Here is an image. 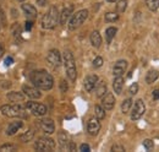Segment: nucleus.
<instances>
[{"label":"nucleus","mask_w":159,"mask_h":152,"mask_svg":"<svg viewBox=\"0 0 159 152\" xmlns=\"http://www.w3.org/2000/svg\"><path fill=\"white\" fill-rule=\"evenodd\" d=\"M31 82L39 90L48 91L54 86V78L45 70H34L30 75Z\"/></svg>","instance_id":"f257e3e1"},{"label":"nucleus","mask_w":159,"mask_h":152,"mask_svg":"<svg viewBox=\"0 0 159 152\" xmlns=\"http://www.w3.org/2000/svg\"><path fill=\"white\" fill-rule=\"evenodd\" d=\"M0 112L9 118H27L26 109L20 104H4L0 107Z\"/></svg>","instance_id":"f03ea898"},{"label":"nucleus","mask_w":159,"mask_h":152,"mask_svg":"<svg viewBox=\"0 0 159 152\" xmlns=\"http://www.w3.org/2000/svg\"><path fill=\"white\" fill-rule=\"evenodd\" d=\"M62 59H64V65H65V70H66L67 77H69L72 82L76 81L77 71H76L75 58H74V55H72V53L69 52V50H65L64 54H62Z\"/></svg>","instance_id":"7ed1b4c3"},{"label":"nucleus","mask_w":159,"mask_h":152,"mask_svg":"<svg viewBox=\"0 0 159 152\" xmlns=\"http://www.w3.org/2000/svg\"><path fill=\"white\" fill-rule=\"evenodd\" d=\"M59 11H58V9H57V6H52L49 10H48V12L43 16V19H42V27L43 28H45V30H52V28H54L55 26H57V23H58V21H59Z\"/></svg>","instance_id":"20e7f679"},{"label":"nucleus","mask_w":159,"mask_h":152,"mask_svg":"<svg viewBox=\"0 0 159 152\" xmlns=\"http://www.w3.org/2000/svg\"><path fill=\"white\" fill-rule=\"evenodd\" d=\"M87 17H88V11H87V10H80V11H77V12L71 17V20H70L69 28H70L71 31L79 28L80 26L87 20Z\"/></svg>","instance_id":"39448f33"},{"label":"nucleus","mask_w":159,"mask_h":152,"mask_svg":"<svg viewBox=\"0 0 159 152\" xmlns=\"http://www.w3.org/2000/svg\"><path fill=\"white\" fill-rule=\"evenodd\" d=\"M54 147H55V142L50 137H39L34 144L36 151H52L54 150Z\"/></svg>","instance_id":"423d86ee"},{"label":"nucleus","mask_w":159,"mask_h":152,"mask_svg":"<svg viewBox=\"0 0 159 152\" xmlns=\"http://www.w3.org/2000/svg\"><path fill=\"white\" fill-rule=\"evenodd\" d=\"M26 109L30 111L31 113L36 116H42L47 114V107L42 103H37V102H27L26 103Z\"/></svg>","instance_id":"0eeeda50"},{"label":"nucleus","mask_w":159,"mask_h":152,"mask_svg":"<svg viewBox=\"0 0 159 152\" xmlns=\"http://www.w3.org/2000/svg\"><path fill=\"white\" fill-rule=\"evenodd\" d=\"M146 112V106H144V102L142 99H137L132 107V111H131V119L132 120H139V118L144 114Z\"/></svg>","instance_id":"6e6552de"},{"label":"nucleus","mask_w":159,"mask_h":152,"mask_svg":"<svg viewBox=\"0 0 159 152\" xmlns=\"http://www.w3.org/2000/svg\"><path fill=\"white\" fill-rule=\"evenodd\" d=\"M47 61L49 63V65L53 69H58L61 65V55H60L59 50L58 49H52L47 55Z\"/></svg>","instance_id":"1a4fd4ad"},{"label":"nucleus","mask_w":159,"mask_h":152,"mask_svg":"<svg viewBox=\"0 0 159 152\" xmlns=\"http://www.w3.org/2000/svg\"><path fill=\"white\" fill-rule=\"evenodd\" d=\"M39 126L40 129L43 130V133H45L47 135H50L55 131V125H54V121L49 118H45V119H42L39 120Z\"/></svg>","instance_id":"9d476101"},{"label":"nucleus","mask_w":159,"mask_h":152,"mask_svg":"<svg viewBox=\"0 0 159 152\" xmlns=\"http://www.w3.org/2000/svg\"><path fill=\"white\" fill-rule=\"evenodd\" d=\"M100 130V123L98 118H91L88 120V124H87V131L89 135L92 136H96L97 134L99 133Z\"/></svg>","instance_id":"9b49d317"},{"label":"nucleus","mask_w":159,"mask_h":152,"mask_svg":"<svg viewBox=\"0 0 159 152\" xmlns=\"http://www.w3.org/2000/svg\"><path fill=\"white\" fill-rule=\"evenodd\" d=\"M115 104V97L113 93H105L102 99V106L105 111H111Z\"/></svg>","instance_id":"f8f14e48"},{"label":"nucleus","mask_w":159,"mask_h":152,"mask_svg":"<svg viewBox=\"0 0 159 152\" xmlns=\"http://www.w3.org/2000/svg\"><path fill=\"white\" fill-rule=\"evenodd\" d=\"M72 11H74V5H71V4H66V5L64 6V9H62V11H61L60 17H59V21L61 25H65V23L67 22V20L70 19Z\"/></svg>","instance_id":"ddd939ff"},{"label":"nucleus","mask_w":159,"mask_h":152,"mask_svg":"<svg viewBox=\"0 0 159 152\" xmlns=\"http://www.w3.org/2000/svg\"><path fill=\"white\" fill-rule=\"evenodd\" d=\"M22 91L26 96H28L30 98L32 99H38L42 97V93L39 92V88H34V87H31V86H27V85H23L22 86Z\"/></svg>","instance_id":"4468645a"},{"label":"nucleus","mask_w":159,"mask_h":152,"mask_svg":"<svg viewBox=\"0 0 159 152\" xmlns=\"http://www.w3.org/2000/svg\"><path fill=\"white\" fill-rule=\"evenodd\" d=\"M97 83H98V76L89 75L84 78V83H83V86H84V88H86L87 92H92V91L94 90V87L97 86Z\"/></svg>","instance_id":"2eb2a0df"},{"label":"nucleus","mask_w":159,"mask_h":152,"mask_svg":"<svg viewBox=\"0 0 159 152\" xmlns=\"http://www.w3.org/2000/svg\"><path fill=\"white\" fill-rule=\"evenodd\" d=\"M126 69H127V61L126 60H118L115 63L114 68H113V74L115 77L116 76H122L125 74Z\"/></svg>","instance_id":"dca6fc26"},{"label":"nucleus","mask_w":159,"mask_h":152,"mask_svg":"<svg viewBox=\"0 0 159 152\" xmlns=\"http://www.w3.org/2000/svg\"><path fill=\"white\" fill-rule=\"evenodd\" d=\"M22 10H23V12L26 14V16L27 17H30V19H36V16H37V10H36V7L33 6V5H31V4H22Z\"/></svg>","instance_id":"f3484780"},{"label":"nucleus","mask_w":159,"mask_h":152,"mask_svg":"<svg viewBox=\"0 0 159 152\" xmlns=\"http://www.w3.org/2000/svg\"><path fill=\"white\" fill-rule=\"evenodd\" d=\"M22 126H23V123H22V121H14V123H11V124L7 126L6 134H7L9 136H11V135H14V134L17 133L19 129H21Z\"/></svg>","instance_id":"a211bd4d"},{"label":"nucleus","mask_w":159,"mask_h":152,"mask_svg":"<svg viewBox=\"0 0 159 152\" xmlns=\"http://www.w3.org/2000/svg\"><path fill=\"white\" fill-rule=\"evenodd\" d=\"M7 99L10 102H15V103L25 102V93H22V92H10V93H7Z\"/></svg>","instance_id":"6ab92c4d"},{"label":"nucleus","mask_w":159,"mask_h":152,"mask_svg":"<svg viewBox=\"0 0 159 152\" xmlns=\"http://www.w3.org/2000/svg\"><path fill=\"white\" fill-rule=\"evenodd\" d=\"M122 87H124V78H122V76H116L114 78V82H113V88H114L116 95L121 93Z\"/></svg>","instance_id":"aec40b11"},{"label":"nucleus","mask_w":159,"mask_h":152,"mask_svg":"<svg viewBox=\"0 0 159 152\" xmlns=\"http://www.w3.org/2000/svg\"><path fill=\"white\" fill-rule=\"evenodd\" d=\"M89 39H91V43H92V45L94 48H99L100 44H102V36H100V33L98 31H93L91 33Z\"/></svg>","instance_id":"412c9836"},{"label":"nucleus","mask_w":159,"mask_h":152,"mask_svg":"<svg viewBox=\"0 0 159 152\" xmlns=\"http://www.w3.org/2000/svg\"><path fill=\"white\" fill-rule=\"evenodd\" d=\"M158 77H159V71L152 69V70H149V71L147 73V75H146V82H147L148 85H151V83L156 82V81L158 80Z\"/></svg>","instance_id":"4be33fe9"},{"label":"nucleus","mask_w":159,"mask_h":152,"mask_svg":"<svg viewBox=\"0 0 159 152\" xmlns=\"http://www.w3.org/2000/svg\"><path fill=\"white\" fill-rule=\"evenodd\" d=\"M131 107H132V99L131 98H126L122 102V104H121V112L124 114L129 113L130 109H131Z\"/></svg>","instance_id":"5701e85b"},{"label":"nucleus","mask_w":159,"mask_h":152,"mask_svg":"<svg viewBox=\"0 0 159 152\" xmlns=\"http://www.w3.org/2000/svg\"><path fill=\"white\" fill-rule=\"evenodd\" d=\"M116 32H118V30H116L115 27H109V28H107V31H105V37H107V42H108V43H111V40H113V38L115 37Z\"/></svg>","instance_id":"b1692460"},{"label":"nucleus","mask_w":159,"mask_h":152,"mask_svg":"<svg viewBox=\"0 0 159 152\" xmlns=\"http://www.w3.org/2000/svg\"><path fill=\"white\" fill-rule=\"evenodd\" d=\"M105 93H107V83H105L104 81H102V82H99V85L97 86L96 95H97V97L102 98V97L105 95Z\"/></svg>","instance_id":"393cba45"},{"label":"nucleus","mask_w":159,"mask_h":152,"mask_svg":"<svg viewBox=\"0 0 159 152\" xmlns=\"http://www.w3.org/2000/svg\"><path fill=\"white\" fill-rule=\"evenodd\" d=\"M58 140H59V144L61 147H65L67 144H69V137L65 131H59L58 134Z\"/></svg>","instance_id":"a878e982"},{"label":"nucleus","mask_w":159,"mask_h":152,"mask_svg":"<svg viewBox=\"0 0 159 152\" xmlns=\"http://www.w3.org/2000/svg\"><path fill=\"white\" fill-rule=\"evenodd\" d=\"M33 136H34V130L33 129H28L26 133L21 136V140L23 142H28V141H31L33 139Z\"/></svg>","instance_id":"bb28decb"},{"label":"nucleus","mask_w":159,"mask_h":152,"mask_svg":"<svg viewBox=\"0 0 159 152\" xmlns=\"http://www.w3.org/2000/svg\"><path fill=\"white\" fill-rule=\"evenodd\" d=\"M146 5L151 11H156L159 7V0H146Z\"/></svg>","instance_id":"cd10ccee"},{"label":"nucleus","mask_w":159,"mask_h":152,"mask_svg":"<svg viewBox=\"0 0 159 152\" xmlns=\"http://www.w3.org/2000/svg\"><path fill=\"white\" fill-rule=\"evenodd\" d=\"M94 112H96V118H98L99 120H103L105 118V109L102 106H96Z\"/></svg>","instance_id":"c85d7f7f"},{"label":"nucleus","mask_w":159,"mask_h":152,"mask_svg":"<svg viewBox=\"0 0 159 152\" xmlns=\"http://www.w3.org/2000/svg\"><path fill=\"white\" fill-rule=\"evenodd\" d=\"M127 7V0H119L118 4H116V11L118 12H124Z\"/></svg>","instance_id":"c756f323"},{"label":"nucleus","mask_w":159,"mask_h":152,"mask_svg":"<svg viewBox=\"0 0 159 152\" xmlns=\"http://www.w3.org/2000/svg\"><path fill=\"white\" fill-rule=\"evenodd\" d=\"M119 19V14L116 12H107L105 14V21L107 22H114Z\"/></svg>","instance_id":"7c9ffc66"},{"label":"nucleus","mask_w":159,"mask_h":152,"mask_svg":"<svg viewBox=\"0 0 159 152\" xmlns=\"http://www.w3.org/2000/svg\"><path fill=\"white\" fill-rule=\"evenodd\" d=\"M16 150V146L11 145V144H5L2 146H0V152L2 151H15Z\"/></svg>","instance_id":"2f4dec72"},{"label":"nucleus","mask_w":159,"mask_h":152,"mask_svg":"<svg viewBox=\"0 0 159 152\" xmlns=\"http://www.w3.org/2000/svg\"><path fill=\"white\" fill-rule=\"evenodd\" d=\"M129 92H130V95H136V93L139 92V83H137V82H134V83L130 86Z\"/></svg>","instance_id":"473e14b6"},{"label":"nucleus","mask_w":159,"mask_h":152,"mask_svg":"<svg viewBox=\"0 0 159 152\" xmlns=\"http://www.w3.org/2000/svg\"><path fill=\"white\" fill-rule=\"evenodd\" d=\"M143 146L149 151V150H152V149L154 147V142H153L152 140H149V139H146V140L143 141Z\"/></svg>","instance_id":"72a5a7b5"},{"label":"nucleus","mask_w":159,"mask_h":152,"mask_svg":"<svg viewBox=\"0 0 159 152\" xmlns=\"http://www.w3.org/2000/svg\"><path fill=\"white\" fill-rule=\"evenodd\" d=\"M102 65H103V58L102 57H97L93 60V66L94 68H100Z\"/></svg>","instance_id":"f704fd0d"},{"label":"nucleus","mask_w":159,"mask_h":152,"mask_svg":"<svg viewBox=\"0 0 159 152\" xmlns=\"http://www.w3.org/2000/svg\"><path fill=\"white\" fill-rule=\"evenodd\" d=\"M60 90H61V92H66L67 91V83H66L65 80L60 81Z\"/></svg>","instance_id":"c9c22d12"},{"label":"nucleus","mask_w":159,"mask_h":152,"mask_svg":"<svg viewBox=\"0 0 159 152\" xmlns=\"http://www.w3.org/2000/svg\"><path fill=\"white\" fill-rule=\"evenodd\" d=\"M33 27V21H26V23H25V30L26 31H31V28Z\"/></svg>","instance_id":"e433bc0d"},{"label":"nucleus","mask_w":159,"mask_h":152,"mask_svg":"<svg viewBox=\"0 0 159 152\" xmlns=\"http://www.w3.org/2000/svg\"><path fill=\"white\" fill-rule=\"evenodd\" d=\"M80 150L83 152H88L91 150V147H89V145H87V144H82V145L80 146Z\"/></svg>","instance_id":"4c0bfd02"},{"label":"nucleus","mask_w":159,"mask_h":152,"mask_svg":"<svg viewBox=\"0 0 159 152\" xmlns=\"http://www.w3.org/2000/svg\"><path fill=\"white\" fill-rule=\"evenodd\" d=\"M111 151H125V149H124V146H121V145H114L113 147H111Z\"/></svg>","instance_id":"58836bf2"},{"label":"nucleus","mask_w":159,"mask_h":152,"mask_svg":"<svg viewBox=\"0 0 159 152\" xmlns=\"http://www.w3.org/2000/svg\"><path fill=\"white\" fill-rule=\"evenodd\" d=\"M0 21H1V23L4 26L6 25V19H5V15H4V11L1 10V7H0Z\"/></svg>","instance_id":"ea45409f"},{"label":"nucleus","mask_w":159,"mask_h":152,"mask_svg":"<svg viewBox=\"0 0 159 152\" xmlns=\"http://www.w3.org/2000/svg\"><path fill=\"white\" fill-rule=\"evenodd\" d=\"M4 63H5V65H6V66H10V65L14 63V59H12L11 57H7L6 59H5V61H4Z\"/></svg>","instance_id":"a19ab883"},{"label":"nucleus","mask_w":159,"mask_h":152,"mask_svg":"<svg viewBox=\"0 0 159 152\" xmlns=\"http://www.w3.org/2000/svg\"><path fill=\"white\" fill-rule=\"evenodd\" d=\"M37 4H38L39 6H45V5L48 4V1H47V0H37Z\"/></svg>","instance_id":"79ce46f5"},{"label":"nucleus","mask_w":159,"mask_h":152,"mask_svg":"<svg viewBox=\"0 0 159 152\" xmlns=\"http://www.w3.org/2000/svg\"><path fill=\"white\" fill-rule=\"evenodd\" d=\"M153 98H154V99H159V88L153 91Z\"/></svg>","instance_id":"37998d69"},{"label":"nucleus","mask_w":159,"mask_h":152,"mask_svg":"<svg viewBox=\"0 0 159 152\" xmlns=\"http://www.w3.org/2000/svg\"><path fill=\"white\" fill-rule=\"evenodd\" d=\"M5 81H0V87H10V82L7 81V83H4Z\"/></svg>","instance_id":"c03bdc74"},{"label":"nucleus","mask_w":159,"mask_h":152,"mask_svg":"<svg viewBox=\"0 0 159 152\" xmlns=\"http://www.w3.org/2000/svg\"><path fill=\"white\" fill-rule=\"evenodd\" d=\"M2 54H4V47H2V44L0 43V58L2 57Z\"/></svg>","instance_id":"a18cd8bd"},{"label":"nucleus","mask_w":159,"mask_h":152,"mask_svg":"<svg viewBox=\"0 0 159 152\" xmlns=\"http://www.w3.org/2000/svg\"><path fill=\"white\" fill-rule=\"evenodd\" d=\"M75 147H76L75 144H74V142H70V150H71V151H75Z\"/></svg>","instance_id":"49530a36"},{"label":"nucleus","mask_w":159,"mask_h":152,"mask_svg":"<svg viewBox=\"0 0 159 152\" xmlns=\"http://www.w3.org/2000/svg\"><path fill=\"white\" fill-rule=\"evenodd\" d=\"M109 2H115V1H118V0H108Z\"/></svg>","instance_id":"de8ad7c7"},{"label":"nucleus","mask_w":159,"mask_h":152,"mask_svg":"<svg viewBox=\"0 0 159 152\" xmlns=\"http://www.w3.org/2000/svg\"><path fill=\"white\" fill-rule=\"evenodd\" d=\"M19 1H25V0H19Z\"/></svg>","instance_id":"09e8293b"}]
</instances>
